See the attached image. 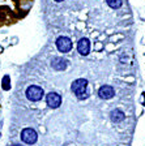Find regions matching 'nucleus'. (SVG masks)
I'll return each mask as SVG.
<instances>
[{
  "mask_svg": "<svg viewBox=\"0 0 145 146\" xmlns=\"http://www.w3.org/2000/svg\"><path fill=\"white\" fill-rule=\"evenodd\" d=\"M71 90L76 95V98L80 100L89 98V90H88V80L85 78H77L72 82Z\"/></svg>",
  "mask_w": 145,
  "mask_h": 146,
  "instance_id": "obj_1",
  "label": "nucleus"
},
{
  "mask_svg": "<svg viewBox=\"0 0 145 146\" xmlns=\"http://www.w3.org/2000/svg\"><path fill=\"white\" fill-rule=\"evenodd\" d=\"M77 51L82 56H86L90 52V42H89L88 38H81L77 42Z\"/></svg>",
  "mask_w": 145,
  "mask_h": 146,
  "instance_id": "obj_8",
  "label": "nucleus"
},
{
  "mask_svg": "<svg viewBox=\"0 0 145 146\" xmlns=\"http://www.w3.org/2000/svg\"><path fill=\"white\" fill-rule=\"evenodd\" d=\"M1 86H3L4 90H9L11 89V77L7 74L3 77V81H1Z\"/></svg>",
  "mask_w": 145,
  "mask_h": 146,
  "instance_id": "obj_11",
  "label": "nucleus"
},
{
  "mask_svg": "<svg viewBox=\"0 0 145 146\" xmlns=\"http://www.w3.org/2000/svg\"><path fill=\"white\" fill-rule=\"evenodd\" d=\"M55 1H56V3H61V1H63V0H55Z\"/></svg>",
  "mask_w": 145,
  "mask_h": 146,
  "instance_id": "obj_12",
  "label": "nucleus"
},
{
  "mask_svg": "<svg viewBox=\"0 0 145 146\" xmlns=\"http://www.w3.org/2000/svg\"><path fill=\"white\" fill-rule=\"evenodd\" d=\"M13 146H21V145H17V143H16V145H13Z\"/></svg>",
  "mask_w": 145,
  "mask_h": 146,
  "instance_id": "obj_13",
  "label": "nucleus"
},
{
  "mask_svg": "<svg viewBox=\"0 0 145 146\" xmlns=\"http://www.w3.org/2000/svg\"><path fill=\"white\" fill-rule=\"evenodd\" d=\"M106 3L109 4L110 8L112 9H118L122 7V4H123V0H106Z\"/></svg>",
  "mask_w": 145,
  "mask_h": 146,
  "instance_id": "obj_10",
  "label": "nucleus"
},
{
  "mask_svg": "<svg viewBox=\"0 0 145 146\" xmlns=\"http://www.w3.org/2000/svg\"><path fill=\"white\" fill-rule=\"evenodd\" d=\"M46 103L48 104V107H51V108H59L61 104L60 94H57L55 91H50V93L46 95Z\"/></svg>",
  "mask_w": 145,
  "mask_h": 146,
  "instance_id": "obj_5",
  "label": "nucleus"
},
{
  "mask_svg": "<svg viewBox=\"0 0 145 146\" xmlns=\"http://www.w3.org/2000/svg\"><path fill=\"white\" fill-rule=\"evenodd\" d=\"M56 48L59 50V52H63V54H67L72 50V40L68 38V36H59L56 39Z\"/></svg>",
  "mask_w": 145,
  "mask_h": 146,
  "instance_id": "obj_4",
  "label": "nucleus"
},
{
  "mask_svg": "<svg viewBox=\"0 0 145 146\" xmlns=\"http://www.w3.org/2000/svg\"><path fill=\"white\" fill-rule=\"evenodd\" d=\"M25 94H26L27 99L31 100V102H39L43 98V95H45V91L38 85H30V86H27Z\"/></svg>",
  "mask_w": 145,
  "mask_h": 146,
  "instance_id": "obj_2",
  "label": "nucleus"
},
{
  "mask_svg": "<svg viewBox=\"0 0 145 146\" xmlns=\"http://www.w3.org/2000/svg\"><path fill=\"white\" fill-rule=\"evenodd\" d=\"M20 137H21L22 142L27 143V145H34L37 142V140H38V134H37V132L34 131L33 128H25V129H22Z\"/></svg>",
  "mask_w": 145,
  "mask_h": 146,
  "instance_id": "obj_3",
  "label": "nucleus"
},
{
  "mask_svg": "<svg viewBox=\"0 0 145 146\" xmlns=\"http://www.w3.org/2000/svg\"><path fill=\"white\" fill-rule=\"evenodd\" d=\"M110 117H111V121L112 123H122L124 119H126V115H124V112L122 111V110L115 108V110H112V111H111Z\"/></svg>",
  "mask_w": 145,
  "mask_h": 146,
  "instance_id": "obj_9",
  "label": "nucleus"
},
{
  "mask_svg": "<svg viewBox=\"0 0 145 146\" xmlns=\"http://www.w3.org/2000/svg\"><path fill=\"white\" fill-rule=\"evenodd\" d=\"M98 95H100L101 99H105V100L111 99L115 95V90H114V88L110 85H103V86H101L100 90H98Z\"/></svg>",
  "mask_w": 145,
  "mask_h": 146,
  "instance_id": "obj_6",
  "label": "nucleus"
},
{
  "mask_svg": "<svg viewBox=\"0 0 145 146\" xmlns=\"http://www.w3.org/2000/svg\"><path fill=\"white\" fill-rule=\"evenodd\" d=\"M51 67L55 70H64L68 67V60L60 58V56H55V58L51 59Z\"/></svg>",
  "mask_w": 145,
  "mask_h": 146,
  "instance_id": "obj_7",
  "label": "nucleus"
}]
</instances>
